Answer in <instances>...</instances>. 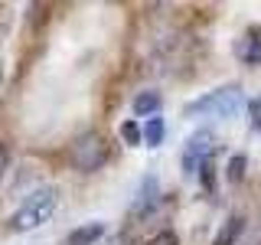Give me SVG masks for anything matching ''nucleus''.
I'll return each mask as SVG.
<instances>
[{"instance_id":"f257e3e1","label":"nucleus","mask_w":261,"mask_h":245,"mask_svg":"<svg viewBox=\"0 0 261 245\" xmlns=\"http://www.w3.org/2000/svg\"><path fill=\"white\" fill-rule=\"evenodd\" d=\"M56 206H59V193H56V186H39V190H33L27 200L20 203V209L10 216V229H13V232L39 229L43 223L53 219Z\"/></svg>"},{"instance_id":"f03ea898","label":"nucleus","mask_w":261,"mask_h":245,"mask_svg":"<svg viewBox=\"0 0 261 245\" xmlns=\"http://www.w3.org/2000/svg\"><path fill=\"white\" fill-rule=\"evenodd\" d=\"M242 105V88L239 85H222L216 88V92L196 98L183 108L186 118H228V114H235Z\"/></svg>"},{"instance_id":"7ed1b4c3","label":"nucleus","mask_w":261,"mask_h":245,"mask_svg":"<svg viewBox=\"0 0 261 245\" xmlns=\"http://www.w3.org/2000/svg\"><path fill=\"white\" fill-rule=\"evenodd\" d=\"M69 157H72V167L75 170L95 174V170L108 160V141H105V134H98V131H85V134H79L75 141H72Z\"/></svg>"},{"instance_id":"20e7f679","label":"nucleus","mask_w":261,"mask_h":245,"mask_svg":"<svg viewBox=\"0 0 261 245\" xmlns=\"http://www.w3.org/2000/svg\"><path fill=\"white\" fill-rule=\"evenodd\" d=\"M212 151H216V134L212 131H196V134L186 141L183 147V157H179V163H183V174H199V167L206 160H212Z\"/></svg>"},{"instance_id":"39448f33","label":"nucleus","mask_w":261,"mask_h":245,"mask_svg":"<svg viewBox=\"0 0 261 245\" xmlns=\"http://www.w3.org/2000/svg\"><path fill=\"white\" fill-rule=\"evenodd\" d=\"M160 200V183L157 177H144L141 180V190H137V200H134V216H147Z\"/></svg>"},{"instance_id":"423d86ee","label":"nucleus","mask_w":261,"mask_h":245,"mask_svg":"<svg viewBox=\"0 0 261 245\" xmlns=\"http://www.w3.org/2000/svg\"><path fill=\"white\" fill-rule=\"evenodd\" d=\"M101 235H105V223H85V226L72 229L62 239V245H95Z\"/></svg>"},{"instance_id":"0eeeda50","label":"nucleus","mask_w":261,"mask_h":245,"mask_svg":"<svg viewBox=\"0 0 261 245\" xmlns=\"http://www.w3.org/2000/svg\"><path fill=\"white\" fill-rule=\"evenodd\" d=\"M242 232H245V216H228L222 229L216 232V239H212V245H235L242 239Z\"/></svg>"},{"instance_id":"6e6552de","label":"nucleus","mask_w":261,"mask_h":245,"mask_svg":"<svg viewBox=\"0 0 261 245\" xmlns=\"http://www.w3.org/2000/svg\"><path fill=\"white\" fill-rule=\"evenodd\" d=\"M130 108H134L137 118H147V114L153 118V114L160 111V95L157 92H141V95L134 98V105H130Z\"/></svg>"},{"instance_id":"1a4fd4ad","label":"nucleus","mask_w":261,"mask_h":245,"mask_svg":"<svg viewBox=\"0 0 261 245\" xmlns=\"http://www.w3.org/2000/svg\"><path fill=\"white\" fill-rule=\"evenodd\" d=\"M163 134H167V125H163L160 114H153V118L144 125V131H141V137H144V141L150 144V147H157V144L163 141Z\"/></svg>"},{"instance_id":"9d476101","label":"nucleus","mask_w":261,"mask_h":245,"mask_svg":"<svg viewBox=\"0 0 261 245\" xmlns=\"http://www.w3.org/2000/svg\"><path fill=\"white\" fill-rule=\"evenodd\" d=\"M242 59L248 62V65H258V62H261V39H258V33H251V36L245 39V49H242Z\"/></svg>"},{"instance_id":"9b49d317","label":"nucleus","mask_w":261,"mask_h":245,"mask_svg":"<svg viewBox=\"0 0 261 245\" xmlns=\"http://www.w3.org/2000/svg\"><path fill=\"white\" fill-rule=\"evenodd\" d=\"M121 137H124V144H130V147H137V144L144 141V137H141V125H137L134 118H127L124 125H121Z\"/></svg>"},{"instance_id":"f8f14e48","label":"nucleus","mask_w":261,"mask_h":245,"mask_svg":"<svg viewBox=\"0 0 261 245\" xmlns=\"http://www.w3.org/2000/svg\"><path fill=\"white\" fill-rule=\"evenodd\" d=\"M245 167H248V157H245V154H235V157L228 160V180H232V183L245 180Z\"/></svg>"},{"instance_id":"ddd939ff","label":"nucleus","mask_w":261,"mask_h":245,"mask_svg":"<svg viewBox=\"0 0 261 245\" xmlns=\"http://www.w3.org/2000/svg\"><path fill=\"white\" fill-rule=\"evenodd\" d=\"M147 245H179V235L173 229H163V232H157L153 239H147Z\"/></svg>"},{"instance_id":"4468645a","label":"nucleus","mask_w":261,"mask_h":245,"mask_svg":"<svg viewBox=\"0 0 261 245\" xmlns=\"http://www.w3.org/2000/svg\"><path fill=\"white\" fill-rule=\"evenodd\" d=\"M248 114H251V125L261 128V98H255V102H248Z\"/></svg>"},{"instance_id":"2eb2a0df","label":"nucleus","mask_w":261,"mask_h":245,"mask_svg":"<svg viewBox=\"0 0 261 245\" xmlns=\"http://www.w3.org/2000/svg\"><path fill=\"white\" fill-rule=\"evenodd\" d=\"M7 167H10V151H7V144L0 141V177L7 174Z\"/></svg>"},{"instance_id":"dca6fc26","label":"nucleus","mask_w":261,"mask_h":245,"mask_svg":"<svg viewBox=\"0 0 261 245\" xmlns=\"http://www.w3.org/2000/svg\"><path fill=\"white\" fill-rule=\"evenodd\" d=\"M111 245H130V242H127V235H118V239H114Z\"/></svg>"}]
</instances>
